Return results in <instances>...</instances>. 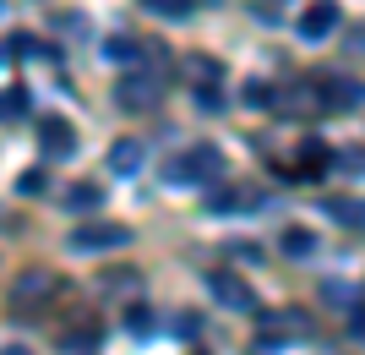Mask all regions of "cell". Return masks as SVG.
<instances>
[{
	"mask_svg": "<svg viewBox=\"0 0 365 355\" xmlns=\"http://www.w3.org/2000/svg\"><path fill=\"white\" fill-rule=\"evenodd\" d=\"M164 181L175 186H202V181H224V154H218L213 142H197L191 154H180L175 164L164 170Z\"/></svg>",
	"mask_w": 365,
	"mask_h": 355,
	"instance_id": "2",
	"label": "cell"
},
{
	"mask_svg": "<svg viewBox=\"0 0 365 355\" xmlns=\"http://www.w3.org/2000/svg\"><path fill=\"white\" fill-rule=\"evenodd\" d=\"M0 355H33V350H28V344H6Z\"/></svg>",
	"mask_w": 365,
	"mask_h": 355,
	"instance_id": "22",
	"label": "cell"
},
{
	"mask_svg": "<svg viewBox=\"0 0 365 355\" xmlns=\"http://www.w3.org/2000/svg\"><path fill=\"white\" fill-rule=\"evenodd\" d=\"M109 170H115V175H137L142 170V142L137 137L115 142V148H109Z\"/></svg>",
	"mask_w": 365,
	"mask_h": 355,
	"instance_id": "9",
	"label": "cell"
},
{
	"mask_svg": "<svg viewBox=\"0 0 365 355\" xmlns=\"http://www.w3.org/2000/svg\"><path fill=\"white\" fill-rule=\"evenodd\" d=\"M251 109H273L278 104V93H273V82H245V93H240Z\"/></svg>",
	"mask_w": 365,
	"mask_h": 355,
	"instance_id": "11",
	"label": "cell"
},
{
	"mask_svg": "<svg viewBox=\"0 0 365 355\" xmlns=\"http://www.w3.org/2000/svg\"><path fill=\"white\" fill-rule=\"evenodd\" d=\"M191 355H207V350H191Z\"/></svg>",
	"mask_w": 365,
	"mask_h": 355,
	"instance_id": "23",
	"label": "cell"
},
{
	"mask_svg": "<svg viewBox=\"0 0 365 355\" xmlns=\"http://www.w3.org/2000/svg\"><path fill=\"white\" fill-rule=\"evenodd\" d=\"M55 290H61V279L49 274V268H28V274H16V284H11V306H33V301H49Z\"/></svg>",
	"mask_w": 365,
	"mask_h": 355,
	"instance_id": "5",
	"label": "cell"
},
{
	"mask_svg": "<svg viewBox=\"0 0 365 355\" xmlns=\"http://www.w3.org/2000/svg\"><path fill=\"white\" fill-rule=\"evenodd\" d=\"M207 295H213L224 311H257L251 284H245L240 274H229V268H207Z\"/></svg>",
	"mask_w": 365,
	"mask_h": 355,
	"instance_id": "4",
	"label": "cell"
},
{
	"mask_svg": "<svg viewBox=\"0 0 365 355\" xmlns=\"http://www.w3.org/2000/svg\"><path fill=\"white\" fill-rule=\"evenodd\" d=\"M38 148H44L49 159H66L76 148V137H71V126L61 121V115H44V121H38Z\"/></svg>",
	"mask_w": 365,
	"mask_h": 355,
	"instance_id": "6",
	"label": "cell"
},
{
	"mask_svg": "<svg viewBox=\"0 0 365 355\" xmlns=\"http://www.w3.org/2000/svg\"><path fill=\"white\" fill-rule=\"evenodd\" d=\"M0 109H6V115H22V109H28V93H6V104H0Z\"/></svg>",
	"mask_w": 365,
	"mask_h": 355,
	"instance_id": "19",
	"label": "cell"
},
{
	"mask_svg": "<svg viewBox=\"0 0 365 355\" xmlns=\"http://www.w3.org/2000/svg\"><path fill=\"white\" fill-rule=\"evenodd\" d=\"M284 251H289V257H311V251H317V235L311 230H284Z\"/></svg>",
	"mask_w": 365,
	"mask_h": 355,
	"instance_id": "12",
	"label": "cell"
},
{
	"mask_svg": "<svg viewBox=\"0 0 365 355\" xmlns=\"http://www.w3.org/2000/svg\"><path fill=\"white\" fill-rule=\"evenodd\" d=\"M76 208V214H82V208H98V202H104V186H71V197H66Z\"/></svg>",
	"mask_w": 365,
	"mask_h": 355,
	"instance_id": "13",
	"label": "cell"
},
{
	"mask_svg": "<svg viewBox=\"0 0 365 355\" xmlns=\"http://www.w3.org/2000/svg\"><path fill=\"white\" fill-rule=\"evenodd\" d=\"M115 246H125V224H109V219H82L66 235V251H115Z\"/></svg>",
	"mask_w": 365,
	"mask_h": 355,
	"instance_id": "3",
	"label": "cell"
},
{
	"mask_svg": "<svg viewBox=\"0 0 365 355\" xmlns=\"http://www.w3.org/2000/svg\"><path fill=\"white\" fill-rule=\"evenodd\" d=\"M333 28H338V6L333 0H317V6L300 11V39H327Z\"/></svg>",
	"mask_w": 365,
	"mask_h": 355,
	"instance_id": "7",
	"label": "cell"
},
{
	"mask_svg": "<svg viewBox=\"0 0 365 355\" xmlns=\"http://www.w3.org/2000/svg\"><path fill=\"white\" fill-rule=\"evenodd\" d=\"M349 328H354V334L365 339V306H354V311H349Z\"/></svg>",
	"mask_w": 365,
	"mask_h": 355,
	"instance_id": "21",
	"label": "cell"
},
{
	"mask_svg": "<svg viewBox=\"0 0 365 355\" xmlns=\"http://www.w3.org/2000/svg\"><path fill=\"white\" fill-rule=\"evenodd\" d=\"M16 191H22V197L44 191V170H22V175H16Z\"/></svg>",
	"mask_w": 365,
	"mask_h": 355,
	"instance_id": "15",
	"label": "cell"
},
{
	"mask_svg": "<svg viewBox=\"0 0 365 355\" xmlns=\"http://www.w3.org/2000/svg\"><path fill=\"white\" fill-rule=\"evenodd\" d=\"M115 104L125 109V115H148V109L164 104V77L153 71V66H125L120 88H115Z\"/></svg>",
	"mask_w": 365,
	"mask_h": 355,
	"instance_id": "1",
	"label": "cell"
},
{
	"mask_svg": "<svg viewBox=\"0 0 365 355\" xmlns=\"http://www.w3.org/2000/svg\"><path fill=\"white\" fill-rule=\"evenodd\" d=\"M0 61H6V49H0Z\"/></svg>",
	"mask_w": 365,
	"mask_h": 355,
	"instance_id": "24",
	"label": "cell"
},
{
	"mask_svg": "<svg viewBox=\"0 0 365 355\" xmlns=\"http://www.w3.org/2000/svg\"><path fill=\"white\" fill-rule=\"evenodd\" d=\"M317 104H327V109H360L365 104V88H360V82H344V77H327Z\"/></svg>",
	"mask_w": 365,
	"mask_h": 355,
	"instance_id": "8",
	"label": "cell"
},
{
	"mask_svg": "<svg viewBox=\"0 0 365 355\" xmlns=\"http://www.w3.org/2000/svg\"><path fill=\"white\" fill-rule=\"evenodd\" d=\"M125 328H131V334H148V328H153V311L148 306H125Z\"/></svg>",
	"mask_w": 365,
	"mask_h": 355,
	"instance_id": "14",
	"label": "cell"
},
{
	"mask_svg": "<svg viewBox=\"0 0 365 355\" xmlns=\"http://www.w3.org/2000/svg\"><path fill=\"white\" fill-rule=\"evenodd\" d=\"M197 104H202V109H218V104H224V93H218V88H202Z\"/></svg>",
	"mask_w": 365,
	"mask_h": 355,
	"instance_id": "20",
	"label": "cell"
},
{
	"mask_svg": "<svg viewBox=\"0 0 365 355\" xmlns=\"http://www.w3.org/2000/svg\"><path fill=\"white\" fill-rule=\"evenodd\" d=\"M191 71H197V77H213V82H218V61H207V55H197V61H191Z\"/></svg>",
	"mask_w": 365,
	"mask_h": 355,
	"instance_id": "18",
	"label": "cell"
},
{
	"mask_svg": "<svg viewBox=\"0 0 365 355\" xmlns=\"http://www.w3.org/2000/svg\"><path fill=\"white\" fill-rule=\"evenodd\" d=\"M104 290H137V274H120V268H109V274H104Z\"/></svg>",
	"mask_w": 365,
	"mask_h": 355,
	"instance_id": "17",
	"label": "cell"
},
{
	"mask_svg": "<svg viewBox=\"0 0 365 355\" xmlns=\"http://www.w3.org/2000/svg\"><path fill=\"white\" fill-rule=\"evenodd\" d=\"M153 16H169V22H185V16L197 11V0H142Z\"/></svg>",
	"mask_w": 365,
	"mask_h": 355,
	"instance_id": "10",
	"label": "cell"
},
{
	"mask_svg": "<svg viewBox=\"0 0 365 355\" xmlns=\"http://www.w3.org/2000/svg\"><path fill=\"white\" fill-rule=\"evenodd\" d=\"M333 214L344 224H365V202H333Z\"/></svg>",
	"mask_w": 365,
	"mask_h": 355,
	"instance_id": "16",
	"label": "cell"
},
{
	"mask_svg": "<svg viewBox=\"0 0 365 355\" xmlns=\"http://www.w3.org/2000/svg\"><path fill=\"white\" fill-rule=\"evenodd\" d=\"M0 219H6V214H0Z\"/></svg>",
	"mask_w": 365,
	"mask_h": 355,
	"instance_id": "25",
	"label": "cell"
}]
</instances>
